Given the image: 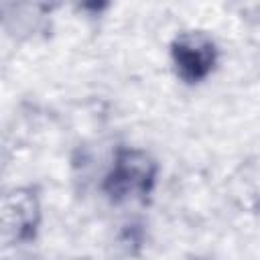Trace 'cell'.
Listing matches in <instances>:
<instances>
[{
  "instance_id": "1",
  "label": "cell",
  "mask_w": 260,
  "mask_h": 260,
  "mask_svg": "<svg viewBox=\"0 0 260 260\" xmlns=\"http://www.w3.org/2000/svg\"><path fill=\"white\" fill-rule=\"evenodd\" d=\"M156 177L158 162L146 150L122 146L104 177L102 191L116 205L126 201H146L154 191Z\"/></svg>"
},
{
  "instance_id": "2",
  "label": "cell",
  "mask_w": 260,
  "mask_h": 260,
  "mask_svg": "<svg viewBox=\"0 0 260 260\" xmlns=\"http://www.w3.org/2000/svg\"><path fill=\"white\" fill-rule=\"evenodd\" d=\"M217 45L203 30L179 32L171 43V61L181 81L195 85L205 81L217 65Z\"/></svg>"
},
{
  "instance_id": "3",
  "label": "cell",
  "mask_w": 260,
  "mask_h": 260,
  "mask_svg": "<svg viewBox=\"0 0 260 260\" xmlns=\"http://www.w3.org/2000/svg\"><path fill=\"white\" fill-rule=\"evenodd\" d=\"M2 221L14 242H30L41 223V201L32 187H18L4 195Z\"/></svg>"
}]
</instances>
